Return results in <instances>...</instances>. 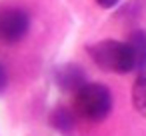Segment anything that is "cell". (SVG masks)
<instances>
[{
  "instance_id": "9c48e42d",
  "label": "cell",
  "mask_w": 146,
  "mask_h": 136,
  "mask_svg": "<svg viewBox=\"0 0 146 136\" xmlns=\"http://www.w3.org/2000/svg\"><path fill=\"white\" fill-rule=\"evenodd\" d=\"M96 2H98V6H102V8H112V6L118 4V0H96Z\"/></svg>"
},
{
  "instance_id": "8992f818",
  "label": "cell",
  "mask_w": 146,
  "mask_h": 136,
  "mask_svg": "<svg viewBox=\"0 0 146 136\" xmlns=\"http://www.w3.org/2000/svg\"><path fill=\"white\" fill-rule=\"evenodd\" d=\"M50 124H52L58 132L70 134V132L74 130V114H72L68 108L58 106V108H54V110L50 112Z\"/></svg>"
},
{
  "instance_id": "52a82bcc",
  "label": "cell",
  "mask_w": 146,
  "mask_h": 136,
  "mask_svg": "<svg viewBox=\"0 0 146 136\" xmlns=\"http://www.w3.org/2000/svg\"><path fill=\"white\" fill-rule=\"evenodd\" d=\"M132 104L134 108L146 116V72H140V76L134 80L132 86Z\"/></svg>"
},
{
  "instance_id": "ba28073f",
  "label": "cell",
  "mask_w": 146,
  "mask_h": 136,
  "mask_svg": "<svg viewBox=\"0 0 146 136\" xmlns=\"http://www.w3.org/2000/svg\"><path fill=\"white\" fill-rule=\"evenodd\" d=\"M6 86H8V72H6L4 64L0 62V94L6 90Z\"/></svg>"
},
{
  "instance_id": "7a4b0ae2",
  "label": "cell",
  "mask_w": 146,
  "mask_h": 136,
  "mask_svg": "<svg viewBox=\"0 0 146 136\" xmlns=\"http://www.w3.org/2000/svg\"><path fill=\"white\" fill-rule=\"evenodd\" d=\"M74 110L88 122H100L112 112V94L104 84H84L74 96Z\"/></svg>"
},
{
  "instance_id": "5b68a950",
  "label": "cell",
  "mask_w": 146,
  "mask_h": 136,
  "mask_svg": "<svg viewBox=\"0 0 146 136\" xmlns=\"http://www.w3.org/2000/svg\"><path fill=\"white\" fill-rule=\"evenodd\" d=\"M128 46L134 56V68L144 72L146 70V32H142V30L132 32L128 38Z\"/></svg>"
},
{
  "instance_id": "3957f363",
  "label": "cell",
  "mask_w": 146,
  "mask_h": 136,
  "mask_svg": "<svg viewBox=\"0 0 146 136\" xmlns=\"http://www.w3.org/2000/svg\"><path fill=\"white\" fill-rule=\"evenodd\" d=\"M30 26V18L22 8H2L0 10V40L6 44L20 42Z\"/></svg>"
},
{
  "instance_id": "277c9868",
  "label": "cell",
  "mask_w": 146,
  "mask_h": 136,
  "mask_svg": "<svg viewBox=\"0 0 146 136\" xmlns=\"http://www.w3.org/2000/svg\"><path fill=\"white\" fill-rule=\"evenodd\" d=\"M54 80H56L58 88L76 94L86 84V74L78 64H62L54 70Z\"/></svg>"
},
{
  "instance_id": "6da1fadb",
  "label": "cell",
  "mask_w": 146,
  "mask_h": 136,
  "mask_svg": "<svg viewBox=\"0 0 146 136\" xmlns=\"http://www.w3.org/2000/svg\"><path fill=\"white\" fill-rule=\"evenodd\" d=\"M90 58L106 72H118L126 74L136 70L134 68V56L128 46V42L120 40H100L92 46H88Z\"/></svg>"
}]
</instances>
